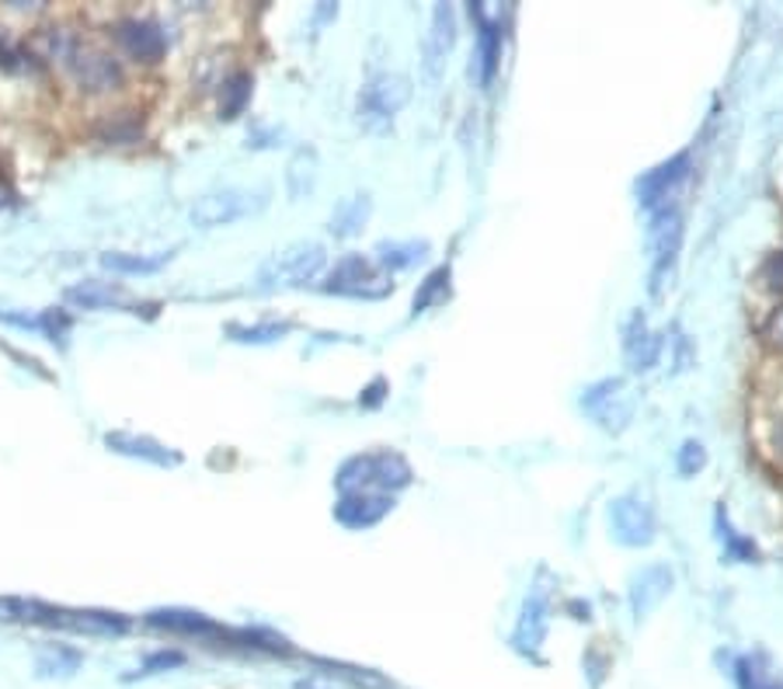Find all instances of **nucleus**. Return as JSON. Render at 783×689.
Wrapping results in <instances>:
<instances>
[{
    "instance_id": "obj_31",
    "label": "nucleus",
    "mask_w": 783,
    "mask_h": 689,
    "mask_svg": "<svg viewBox=\"0 0 783 689\" xmlns=\"http://www.w3.org/2000/svg\"><path fill=\"white\" fill-rule=\"evenodd\" d=\"M449 265H443V269H435L425 282H422V289H418V293H415V303H411V314H425V310L432 306V303H439V297L446 293V289H449Z\"/></svg>"
},
{
    "instance_id": "obj_21",
    "label": "nucleus",
    "mask_w": 783,
    "mask_h": 689,
    "mask_svg": "<svg viewBox=\"0 0 783 689\" xmlns=\"http://www.w3.org/2000/svg\"><path fill=\"white\" fill-rule=\"evenodd\" d=\"M317 171H320L317 150L314 147H300L290 158V164H286V195H290V203H300V198H307L317 189Z\"/></svg>"
},
{
    "instance_id": "obj_14",
    "label": "nucleus",
    "mask_w": 783,
    "mask_h": 689,
    "mask_svg": "<svg viewBox=\"0 0 783 689\" xmlns=\"http://www.w3.org/2000/svg\"><path fill=\"white\" fill-rule=\"evenodd\" d=\"M659 355H662V335L651 331L648 317L641 310L627 317L623 324V359L630 366V373H648L659 366Z\"/></svg>"
},
{
    "instance_id": "obj_19",
    "label": "nucleus",
    "mask_w": 783,
    "mask_h": 689,
    "mask_svg": "<svg viewBox=\"0 0 783 689\" xmlns=\"http://www.w3.org/2000/svg\"><path fill=\"white\" fill-rule=\"evenodd\" d=\"M63 300H67L70 306H77V310H108V306H126L129 303L126 289L119 282H98V279L67 286Z\"/></svg>"
},
{
    "instance_id": "obj_6",
    "label": "nucleus",
    "mask_w": 783,
    "mask_h": 689,
    "mask_svg": "<svg viewBox=\"0 0 783 689\" xmlns=\"http://www.w3.org/2000/svg\"><path fill=\"white\" fill-rule=\"evenodd\" d=\"M265 206H269L265 189H254V192L251 189H220V192L195 198V206L188 209V219H192V227H199V230H216V227L237 224V219H248Z\"/></svg>"
},
{
    "instance_id": "obj_20",
    "label": "nucleus",
    "mask_w": 783,
    "mask_h": 689,
    "mask_svg": "<svg viewBox=\"0 0 783 689\" xmlns=\"http://www.w3.org/2000/svg\"><path fill=\"white\" fill-rule=\"evenodd\" d=\"M470 14L477 18V60H481V84L488 87L498 74V60H502V32L481 4H470Z\"/></svg>"
},
{
    "instance_id": "obj_42",
    "label": "nucleus",
    "mask_w": 783,
    "mask_h": 689,
    "mask_svg": "<svg viewBox=\"0 0 783 689\" xmlns=\"http://www.w3.org/2000/svg\"><path fill=\"white\" fill-rule=\"evenodd\" d=\"M776 450L783 453V421H780V426H776Z\"/></svg>"
},
{
    "instance_id": "obj_10",
    "label": "nucleus",
    "mask_w": 783,
    "mask_h": 689,
    "mask_svg": "<svg viewBox=\"0 0 783 689\" xmlns=\"http://www.w3.org/2000/svg\"><path fill=\"white\" fill-rule=\"evenodd\" d=\"M112 39L119 42V50L137 60V63H161L167 56L171 39L164 32L161 21L154 18H122L119 25L112 29Z\"/></svg>"
},
{
    "instance_id": "obj_8",
    "label": "nucleus",
    "mask_w": 783,
    "mask_h": 689,
    "mask_svg": "<svg viewBox=\"0 0 783 689\" xmlns=\"http://www.w3.org/2000/svg\"><path fill=\"white\" fill-rule=\"evenodd\" d=\"M456 35H460V25H456V8L453 4H435L425 42H422V71H425L428 87H435L443 80L446 63L456 50Z\"/></svg>"
},
{
    "instance_id": "obj_34",
    "label": "nucleus",
    "mask_w": 783,
    "mask_h": 689,
    "mask_svg": "<svg viewBox=\"0 0 783 689\" xmlns=\"http://www.w3.org/2000/svg\"><path fill=\"white\" fill-rule=\"evenodd\" d=\"M39 331L46 335L50 342H67V331H70V314L67 310H42L39 314Z\"/></svg>"
},
{
    "instance_id": "obj_35",
    "label": "nucleus",
    "mask_w": 783,
    "mask_h": 689,
    "mask_svg": "<svg viewBox=\"0 0 783 689\" xmlns=\"http://www.w3.org/2000/svg\"><path fill=\"white\" fill-rule=\"evenodd\" d=\"M178 665H185L182 652H157L140 665L137 676H157V672H167V669H178Z\"/></svg>"
},
{
    "instance_id": "obj_5",
    "label": "nucleus",
    "mask_w": 783,
    "mask_h": 689,
    "mask_svg": "<svg viewBox=\"0 0 783 689\" xmlns=\"http://www.w3.org/2000/svg\"><path fill=\"white\" fill-rule=\"evenodd\" d=\"M59 66L70 74V80L84 95H112V91H122V84H126V71H122L119 56H112L101 46H91V42H84V39H77V46Z\"/></svg>"
},
{
    "instance_id": "obj_24",
    "label": "nucleus",
    "mask_w": 783,
    "mask_h": 689,
    "mask_svg": "<svg viewBox=\"0 0 783 689\" xmlns=\"http://www.w3.org/2000/svg\"><path fill=\"white\" fill-rule=\"evenodd\" d=\"M80 665H84V655L77 648H67V644H50V648H42L35 655V672L42 679H53V676L67 679L80 669Z\"/></svg>"
},
{
    "instance_id": "obj_12",
    "label": "nucleus",
    "mask_w": 783,
    "mask_h": 689,
    "mask_svg": "<svg viewBox=\"0 0 783 689\" xmlns=\"http://www.w3.org/2000/svg\"><path fill=\"white\" fill-rule=\"evenodd\" d=\"M689 164H693L689 153L683 150L676 158H668L665 164L651 168L638 177V203H641V209H648V216L665 209V206H676L672 198H676V189L686 182Z\"/></svg>"
},
{
    "instance_id": "obj_27",
    "label": "nucleus",
    "mask_w": 783,
    "mask_h": 689,
    "mask_svg": "<svg viewBox=\"0 0 783 689\" xmlns=\"http://www.w3.org/2000/svg\"><path fill=\"white\" fill-rule=\"evenodd\" d=\"M293 331L290 321H261V324H227V338L241 345H272Z\"/></svg>"
},
{
    "instance_id": "obj_22",
    "label": "nucleus",
    "mask_w": 783,
    "mask_h": 689,
    "mask_svg": "<svg viewBox=\"0 0 783 689\" xmlns=\"http://www.w3.org/2000/svg\"><path fill=\"white\" fill-rule=\"evenodd\" d=\"M369 213H373V198H369V192L348 195V198H341V203L335 206V213L328 219V230L335 237H356L366 227Z\"/></svg>"
},
{
    "instance_id": "obj_29",
    "label": "nucleus",
    "mask_w": 783,
    "mask_h": 689,
    "mask_svg": "<svg viewBox=\"0 0 783 689\" xmlns=\"http://www.w3.org/2000/svg\"><path fill=\"white\" fill-rule=\"evenodd\" d=\"M735 682L738 689H783L780 679H770L759 655H742L735 661Z\"/></svg>"
},
{
    "instance_id": "obj_37",
    "label": "nucleus",
    "mask_w": 783,
    "mask_h": 689,
    "mask_svg": "<svg viewBox=\"0 0 783 689\" xmlns=\"http://www.w3.org/2000/svg\"><path fill=\"white\" fill-rule=\"evenodd\" d=\"M763 338H766L773 348L783 352V306H776L773 314L766 317V324H763Z\"/></svg>"
},
{
    "instance_id": "obj_40",
    "label": "nucleus",
    "mask_w": 783,
    "mask_h": 689,
    "mask_svg": "<svg viewBox=\"0 0 783 689\" xmlns=\"http://www.w3.org/2000/svg\"><path fill=\"white\" fill-rule=\"evenodd\" d=\"M272 140H279V132H269V129H258V132H248V147H275Z\"/></svg>"
},
{
    "instance_id": "obj_2",
    "label": "nucleus",
    "mask_w": 783,
    "mask_h": 689,
    "mask_svg": "<svg viewBox=\"0 0 783 689\" xmlns=\"http://www.w3.org/2000/svg\"><path fill=\"white\" fill-rule=\"evenodd\" d=\"M324 261H328V251L317 240H296L290 248L275 251L265 265L258 269V289L265 293H275V289H296L307 286L320 276Z\"/></svg>"
},
{
    "instance_id": "obj_26",
    "label": "nucleus",
    "mask_w": 783,
    "mask_h": 689,
    "mask_svg": "<svg viewBox=\"0 0 783 689\" xmlns=\"http://www.w3.org/2000/svg\"><path fill=\"white\" fill-rule=\"evenodd\" d=\"M251 91H254V77L248 71H237L224 80L220 87V119H237L244 116V108L251 101Z\"/></svg>"
},
{
    "instance_id": "obj_33",
    "label": "nucleus",
    "mask_w": 783,
    "mask_h": 689,
    "mask_svg": "<svg viewBox=\"0 0 783 689\" xmlns=\"http://www.w3.org/2000/svg\"><path fill=\"white\" fill-rule=\"evenodd\" d=\"M717 529H721V540H725V547H728V553H731L735 561H755V558H759L755 543H752V540H742V537H738V532L728 526L725 513H717Z\"/></svg>"
},
{
    "instance_id": "obj_4",
    "label": "nucleus",
    "mask_w": 783,
    "mask_h": 689,
    "mask_svg": "<svg viewBox=\"0 0 783 689\" xmlns=\"http://www.w3.org/2000/svg\"><path fill=\"white\" fill-rule=\"evenodd\" d=\"M581 411L589 415L602 432H627L630 421H634L638 411V394L630 390V384L623 376H606V380H596L581 390L578 397Z\"/></svg>"
},
{
    "instance_id": "obj_15",
    "label": "nucleus",
    "mask_w": 783,
    "mask_h": 689,
    "mask_svg": "<svg viewBox=\"0 0 783 689\" xmlns=\"http://www.w3.org/2000/svg\"><path fill=\"white\" fill-rule=\"evenodd\" d=\"M672 585H676V574H672L668 564H648L644 571L630 578V610H634V620L655 613L662 599L672 592Z\"/></svg>"
},
{
    "instance_id": "obj_3",
    "label": "nucleus",
    "mask_w": 783,
    "mask_h": 689,
    "mask_svg": "<svg viewBox=\"0 0 783 689\" xmlns=\"http://www.w3.org/2000/svg\"><path fill=\"white\" fill-rule=\"evenodd\" d=\"M411 101V80L404 74H380L356 98V122L369 137H383L394 126V116Z\"/></svg>"
},
{
    "instance_id": "obj_1",
    "label": "nucleus",
    "mask_w": 783,
    "mask_h": 689,
    "mask_svg": "<svg viewBox=\"0 0 783 689\" xmlns=\"http://www.w3.org/2000/svg\"><path fill=\"white\" fill-rule=\"evenodd\" d=\"M411 481H415V471H411V463L394 450L348 456L335 471V487L341 495H352V492L394 495V492H401V487H407Z\"/></svg>"
},
{
    "instance_id": "obj_30",
    "label": "nucleus",
    "mask_w": 783,
    "mask_h": 689,
    "mask_svg": "<svg viewBox=\"0 0 783 689\" xmlns=\"http://www.w3.org/2000/svg\"><path fill=\"white\" fill-rule=\"evenodd\" d=\"M35 53L25 50L21 42H14L8 35V29H0V71H8V74H21V71H32L35 66Z\"/></svg>"
},
{
    "instance_id": "obj_25",
    "label": "nucleus",
    "mask_w": 783,
    "mask_h": 689,
    "mask_svg": "<svg viewBox=\"0 0 783 689\" xmlns=\"http://www.w3.org/2000/svg\"><path fill=\"white\" fill-rule=\"evenodd\" d=\"M167 261H171V251H161V255L108 251V255H101L105 269H108V272H119V276H150V272H161Z\"/></svg>"
},
{
    "instance_id": "obj_36",
    "label": "nucleus",
    "mask_w": 783,
    "mask_h": 689,
    "mask_svg": "<svg viewBox=\"0 0 783 689\" xmlns=\"http://www.w3.org/2000/svg\"><path fill=\"white\" fill-rule=\"evenodd\" d=\"M387 394H390V384L383 380V376H377V380L359 394V408L362 411H377L387 401Z\"/></svg>"
},
{
    "instance_id": "obj_28",
    "label": "nucleus",
    "mask_w": 783,
    "mask_h": 689,
    "mask_svg": "<svg viewBox=\"0 0 783 689\" xmlns=\"http://www.w3.org/2000/svg\"><path fill=\"white\" fill-rule=\"evenodd\" d=\"M98 137L105 143H116V147H133L143 140V119H137L133 112H116L101 122Z\"/></svg>"
},
{
    "instance_id": "obj_39",
    "label": "nucleus",
    "mask_w": 783,
    "mask_h": 689,
    "mask_svg": "<svg viewBox=\"0 0 783 689\" xmlns=\"http://www.w3.org/2000/svg\"><path fill=\"white\" fill-rule=\"evenodd\" d=\"M676 345H679V355H676V369L683 373V369H689V366H693V348H689V338H686V335H679V338H676Z\"/></svg>"
},
{
    "instance_id": "obj_17",
    "label": "nucleus",
    "mask_w": 783,
    "mask_h": 689,
    "mask_svg": "<svg viewBox=\"0 0 783 689\" xmlns=\"http://www.w3.org/2000/svg\"><path fill=\"white\" fill-rule=\"evenodd\" d=\"M101 442L119 456L143 460V463H154V466H178L185 460L178 450H171V446H164V442L150 439V435H137V432H105Z\"/></svg>"
},
{
    "instance_id": "obj_7",
    "label": "nucleus",
    "mask_w": 783,
    "mask_h": 689,
    "mask_svg": "<svg viewBox=\"0 0 783 689\" xmlns=\"http://www.w3.org/2000/svg\"><path fill=\"white\" fill-rule=\"evenodd\" d=\"M648 248H651V297H662L665 286H672L668 279L683 248V213L676 206L651 213Z\"/></svg>"
},
{
    "instance_id": "obj_13",
    "label": "nucleus",
    "mask_w": 783,
    "mask_h": 689,
    "mask_svg": "<svg viewBox=\"0 0 783 689\" xmlns=\"http://www.w3.org/2000/svg\"><path fill=\"white\" fill-rule=\"evenodd\" d=\"M146 627L188 634V637H227V640H237V644H244V648H251L248 631H224L220 624H213L206 613H195V610H154V613H146Z\"/></svg>"
},
{
    "instance_id": "obj_11",
    "label": "nucleus",
    "mask_w": 783,
    "mask_h": 689,
    "mask_svg": "<svg viewBox=\"0 0 783 689\" xmlns=\"http://www.w3.org/2000/svg\"><path fill=\"white\" fill-rule=\"evenodd\" d=\"M609 529L623 547H648L655 543V513L638 495H620L609 502Z\"/></svg>"
},
{
    "instance_id": "obj_9",
    "label": "nucleus",
    "mask_w": 783,
    "mask_h": 689,
    "mask_svg": "<svg viewBox=\"0 0 783 689\" xmlns=\"http://www.w3.org/2000/svg\"><path fill=\"white\" fill-rule=\"evenodd\" d=\"M320 289H324V293L356 297V300H383V297L394 293V286L377 279L373 276V261L362 258V255H345Z\"/></svg>"
},
{
    "instance_id": "obj_41",
    "label": "nucleus",
    "mask_w": 783,
    "mask_h": 689,
    "mask_svg": "<svg viewBox=\"0 0 783 689\" xmlns=\"http://www.w3.org/2000/svg\"><path fill=\"white\" fill-rule=\"evenodd\" d=\"M8 203H11V189L0 185V206H8Z\"/></svg>"
},
{
    "instance_id": "obj_32",
    "label": "nucleus",
    "mask_w": 783,
    "mask_h": 689,
    "mask_svg": "<svg viewBox=\"0 0 783 689\" xmlns=\"http://www.w3.org/2000/svg\"><path fill=\"white\" fill-rule=\"evenodd\" d=\"M707 466V450H704V442H696V439H686L679 453H676V471L679 477H696Z\"/></svg>"
},
{
    "instance_id": "obj_16",
    "label": "nucleus",
    "mask_w": 783,
    "mask_h": 689,
    "mask_svg": "<svg viewBox=\"0 0 783 689\" xmlns=\"http://www.w3.org/2000/svg\"><path fill=\"white\" fill-rule=\"evenodd\" d=\"M390 508H394V495H380V492H352L341 495L335 502V519L345 529H369L377 526Z\"/></svg>"
},
{
    "instance_id": "obj_38",
    "label": "nucleus",
    "mask_w": 783,
    "mask_h": 689,
    "mask_svg": "<svg viewBox=\"0 0 783 689\" xmlns=\"http://www.w3.org/2000/svg\"><path fill=\"white\" fill-rule=\"evenodd\" d=\"M763 279L773 286V289H783V251L780 255H773L770 261H766V269H763Z\"/></svg>"
},
{
    "instance_id": "obj_18",
    "label": "nucleus",
    "mask_w": 783,
    "mask_h": 689,
    "mask_svg": "<svg viewBox=\"0 0 783 689\" xmlns=\"http://www.w3.org/2000/svg\"><path fill=\"white\" fill-rule=\"evenodd\" d=\"M547 613H551V603H547V589H533L526 595V603H522V613H519V624H515V648L519 652H536L543 637H547Z\"/></svg>"
},
{
    "instance_id": "obj_23",
    "label": "nucleus",
    "mask_w": 783,
    "mask_h": 689,
    "mask_svg": "<svg viewBox=\"0 0 783 689\" xmlns=\"http://www.w3.org/2000/svg\"><path fill=\"white\" fill-rule=\"evenodd\" d=\"M373 255H377V265H383V269L401 272V269H411V265L425 261L428 240H380Z\"/></svg>"
}]
</instances>
